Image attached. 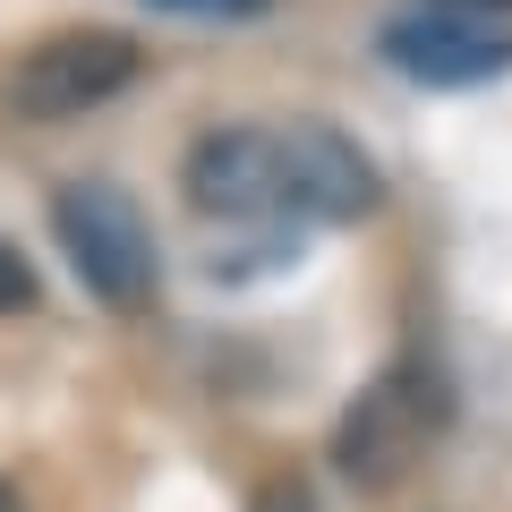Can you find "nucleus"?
Wrapping results in <instances>:
<instances>
[{"mask_svg":"<svg viewBox=\"0 0 512 512\" xmlns=\"http://www.w3.org/2000/svg\"><path fill=\"white\" fill-rule=\"evenodd\" d=\"M52 231H60V256L77 265L103 308H146L154 299V231L137 214V197L111 180H69L52 197Z\"/></svg>","mask_w":512,"mask_h":512,"instance_id":"obj_1","label":"nucleus"},{"mask_svg":"<svg viewBox=\"0 0 512 512\" xmlns=\"http://www.w3.org/2000/svg\"><path fill=\"white\" fill-rule=\"evenodd\" d=\"M154 9H180V18H256L265 0H154Z\"/></svg>","mask_w":512,"mask_h":512,"instance_id":"obj_8","label":"nucleus"},{"mask_svg":"<svg viewBox=\"0 0 512 512\" xmlns=\"http://www.w3.org/2000/svg\"><path fill=\"white\" fill-rule=\"evenodd\" d=\"M444 9H512V0H444Z\"/></svg>","mask_w":512,"mask_h":512,"instance_id":"obj_9","label":"nucleus"},{"mask_svg":"<svg viewBox=\"0 0 512 512\" xmlns=\"http://www.w3.org/2000/svg\"><path fill=\"white\" fill-rule=\"evenodd\" d=\"M137 77V43L128 35H52L9 69V111L18 120H77V111L111 103V94Z\"/></svg>","mask_w":512,"mask_h":512,"instance_id":"obj_3","label":"nucleus"},{"mask_svg":"<svg viewBox=\"0 0 512 512\" xmlns=\"http://www.w3.org/2000/svg\"><path fill=\"white\" fill-rule=\"evenodd\" d=\"M282 137V214L299 222H359L376 214V163L325 120H291Z\"/></svg>","mask_w":512,"mask_h":512,"instance_id":"obj_5","label":"nucleus"},{"mask_svg":"<svg viewBox=\"0 0 512 512\" xmlns=\"http://www.w3.org/2000/svg\"><path fill=\"white\" fill-rule=\"evenodd\" d=\"M0 512H18V495H9V478H0Z\"/></svg>","mask_w":512,"mask_h":512,"instance_id":"obj_10","label":"nucleus"},{"mask_svg":"<svg viewBox=\"0 0 512 512\" xmlns=\"http://www.w3.org/2000/svg\"><path fill=\"white\" fill-rule=\"evenodd\" d=\"M376 52L410 77V86H487L512 69V35H495L487 18H461V9H419V18H393L376 35Z\"/></svg>","mask_w":512,"mask_h":512,"instance_id":"obj_6","label":"nucleus"},{"mask_svg":"<svg viewBox=\"0 0 512 512\" xmlns=\"http://www.w3.org/2000/svg\"><path fill=\"white\" fill-rule=\"evenodd\" d=\"M18 308H35V265L0 239V316H18Z\"/></svg>","mask_w":512,"mask_h":512,"instance_id":"obj_7","label":"nucleus"},{"mask_svg":"<svg viewBox=\"0 0 512 512\" xmlns=\"http://www.w3.org/2000/svg\"><path fill=\"white\" fill-rule=\"evenodd\" d=\"M436 436H444V384L427 367H384L359 402H350L342 436H333V461L359 487H393Z\"/></svg>","mask_w":512,"mask_h":512,"instance_id":"obj_2","label":"nucleus"},{"mask_svg":"<svg viewBox=\"0 0 512 512\" xmlns=\"http://www.w3.org/2000/svg\"><path fill=\"white\" fill-rule=\"evenodd\" d=\"M188 205L222 222H291L282 214V137L274 128H214L188 146Z\"/></svg>","mask_w":512,"mask_h":512,"instance_id":"obj_4","label":"nucleus"}]
</instances>
